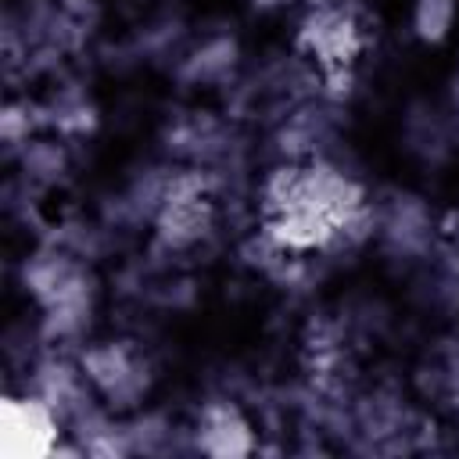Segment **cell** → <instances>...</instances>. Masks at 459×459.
Segmentation results:
<instances>
[{
    "mask_svg": "<svg viewBox=\"0 0 459 459\" xmlns=\"http://www.w3.org/2000/svg\"><path fill=\"white\" fill-rule=\"evenodd\" d=\"M362 208L351 179L323 165L276 169L265 183L262 219L280 247H319L333 240Z\"/></svg>",
    "mask_w": 459,
    "mask_h": 459,
    "instance_id": "obj_1",
    "label": "cell"
},
{
    "mask_svg": "<svg viewBox=\"0 0 459 459\" xmlns=\"http://www.w3.org/2000/svg\"><path fill=\"white\" fill-rule=\"evenodd\" d=\"M201 448L212 455L251 452V427L233 405H208L201 420Z\"/></svg>",
    "mask_w": 459,
    "mask_h": 459,
    "instance_id": "obj_4",
    "label": "cell"
},
{
    "mask_svg": "<svg viewBox=\"0 0 459 459\" xmlns=\"http://www.w3.org/2000/svg\"><path fill=\"white\" fill-rule=\"evenodd\" d=\"M301 36H305V43L312 47V54H316L326 68H344V65L351 61V54L359 50L355 25H351L344 14H337V11L312 14Z\"/></svg>",
    "mask_w": 459,
    "mask_h": 459,
    "instance_id": "obj_3",
    "label": "cell"
},
{
    "mask_svg": "<svg viewBox=\"0 0 459 459\" xmlns=\"http://www.w3.org/2000/svg\"><path fill=\"white\" fill-rule=\"evenodd\" d=\"M452 22H455V0H416L412 7V25L423 43L445 39Z\"/></svg>",
    "mask_w": 459,
    "mask_h": 459,
    "instance_id": "obj_5",
    "label": "cell"
},
{
    "mask_svg": "<svg viewBox=\"0 0 459 459\" xmlns=\"http://www.w3.org/2000/svg\"><path fill=\"white\" fill-rule=\"evenodd\" d=\"M54 420L50 412L32 398H11L4 405V441L0 448L7 455H47L54 448Z\"/></svg>",
    "mask_w": 459,
    "mask_h": 459,
    "instance_id": "obj_2",
    "label": "cell"
}]
</instances>
